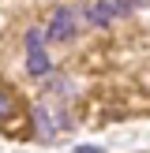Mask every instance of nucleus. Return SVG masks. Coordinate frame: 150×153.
<instances>
[{"label":"nucleus","mask_w":150,"mask_h":153,"mask_svg":"<svg viewBox=\"0 0 150 153\" xmlns=\"http://www.w3.org/2000/svg\"><path fill=\"white\" fill-rule=\"evenodd\" d=\"M15 112H19V97L11 90H0V123H8Z\"/></svg>","instance_id":"39448f33"},{"label":"nucleus","mask_w":150,"mask_h":153,"mask_svg":"<svg viewBox=\"0 0 150 153\" xmlns=\"http://www.w3.org/2000/svg\"><path fill=\"white\" fill-rule=\"evenodd\" d=\"M30 116H34V127H38V134H41L45 142H49L52 134H56V123H52L49 108H34V112H30Z\"/></svg>","instance_id":"20e7f679"},{"label":"nucleus","mask_w":150,"mask_h":153,"mask_svg":"<svg viewBox=\"0 0 150 153\" xmlns=\"http://www.w3.org/2000/svg\"><path fill=\"white\" fill-rule=\"evenodd\" d=\"M75 22H79L75 7H60V11H52L49 26H45V37H49V41H68V37L75 34Z\"/></svg>","instance_id":"f03ea898"},{"label":"nucleus","mask_w":150,"mask_h":153,"mask_svg":"<svg viewBox=\"0 0 150 153\" xmlns=\"http://www.w3.org/2000/svg\"><path fill=\"white\" fill-rule=\"evenodd\" d=\"M131 11V0H98L94 7H90V22L94 26H105V22H116L120 15Z\"/></svg>","instance_id":"7ed1b4c3"},{"label":"nucleus","mask_w":150,"mask_h":153,"mask_svg":"<svg viewBox=\"0 0 150 153\" xmlns=\"http://www.w3.org/2000/svg\"><path fill=\"white\" fill-rule=\"evenodd\" d=\"M41 30H30L26 34V71L34 75V79H41V75H49L52 71V60H49V52L41 49Z\"/></svg>","instance_id":"f257e3e1"}]
</instances>
